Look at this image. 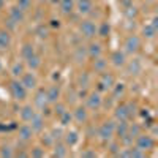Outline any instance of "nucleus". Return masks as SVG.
<instances>
[{
    "mask_svg": "<svg viewBox=\"0 0 158 158\" xmlns=\"http://www.w3.org/2000/svg\"><path fill=\"white\" fill-rule=\"evenodd\" d=\"M38 2H46V0H38Z\"/></svg>",
    "mask_w": 158,
    "mask_h": 158,
    "instance_id": "nucleus-47",
    "label": "nucleus"
},
{
    "mask_svg": "<svg viewBox=\"0 0 158 158\" xmlns=\"http://www.w3.org/2000/svg\"><path fill=\"white\" fill-rule=\"evenodd\" d=\"M73 117H74V120H76L77 123H85V122H87V118H89L87 109H85V108H82V106H77V108L74 109Z\"/></svg>",
    "mask_w": 158,
    "mask_h": 158,
    "instance_id": "nucleus-16",
    "label": "nucleus"
},
{
    "mask_svg": "<svg viewBox=\"0 0 158 158\" xmlns=\"http://www.w3.org/2000/svg\"><path fill=\"white\" fill-rule=\"evenodd\" d=\"M10 18L19 24V22L24 21V11H22L19 6H13V8L10 10Z\"/></svg>",
    "mask_w": 158,
    "mask_h": 158,
    "instance_id": "nucleus-22",
    "label": "nucleus"
},
{
    "mask_svg": "<svg viewBox=\"0 0 158 158\" xmlns=\"http://www.w3.org/2000/svg\"><path fill=\"white\" fill-rule=\"evenodd\" d=\"M115 84V79L111 73H101V79L98 82V92H108L112 89V85Z\"/></svg>",
    "mask_w": 158,
    "mask_h": 158,
    "instance_id": "nucleus-7",
    "label": "nucleus"
},
{
    "mask_svg": "<svg viewBox=\"0 0 158 158\" xmlns=\"http://www.w3.org/2000/svg\"><path fill=\"white\" fill-rule=\"evenodd\" d=\"M59 97H60V89H59V85H51V87L46 90L48 103H57Z\"/></svg>",
    "mask_w": 158,
    "mask_h": 158,
    "instance_id": "nucleus-15",
    "label": "nucleus"
},
{
    "mask_svg": "<svg viewBox=\"0 0 158 158\" xmlns=\"http://www.w3.org/2000/svg\"><path fill=\"white\" fill-rule=\"evenodd\" d=\"M60 6L65 15H70L73 11V0H60Z\"/></svg>",
    "mask_w": 158,
    "mask_h": 158,
    "instance_id": "nucleus-29",
    "label": "nucleus"
},
{
    "mask_svg": "<svg viewBox=\"0 0 158 158\" xmlns=\"http://www.w3.org/2000/svg\"><path fill=\"white\" fill-rule=\"evenodd\" d=\"M111 62L115 68H122L125 67V63H127V59H125V52L122 51H114L112 52V56H111Z\"/></svg>",
    "mask_w": 158,
    "mask_h": 158,
    "instance_id": "nucleus-12",
    "label": "nucleus"
},
{
    "mask_svg": "<svg viewBox=\"0 0 158 158\" xmlns=\"http://www.w3.org/2000/svg\"><path fill=\"white\" fill-rule=\"evenodd\" d=\"M125 13H127L128 18H135L136 16V8L135 6H127V11Z\"/></svg>",
    "mask_w": 158,
    "mask_h": 158,
    "instance_id": "nucleus-41",
    "label": "nucleus"
},
{
    "mask_svg": "<svg viewBox=\"0 0 158 158\" xmlns=\"http://www.w3.org/2000/svg\"><path fill=\"white\" fill-rule=\"evenodd\" d=\"M21 54H22L24 59H27V57H30L32 54H35V49H33L32 44H24V48H22V51H21Z\"/></svg>",
    "mask_w": 158,
    "mask_h": 158,
    "instance_id": "nucleus-34",
    "label": "nucleus"
},
{
    "mask_svg": "<svg viewBox=\"0 0 158 158\" xmlns=\"http://www.w3.org/2000/svg\"><path fill=\"white\" fill-rule=\"evenodd\" d=\"M63 112H65V104H60V103H59L57 106H56V114L60 115V114H63Z\"/></svg>",
    "mask_w": 158,
    "mask_h": 158,
    "instance_id": "nucleus-42",
    "label": "nucleus"
},
{
    "mask_svg": "<svg viewBox=\"0 0 158 158\" xmlns=\"http://www.w3.org/2000/svg\"><path fill=\"white\" fill-rule=\"evenodd\" d=\"M30 128L33 130V133H40V131H43L44 128V118L41 114H36L30 118Z\"/></svg>",
    "mask_w": 158,
    "mask_h": 158,
    "instance_id": "nucleus-10",
    "label": "nucleus"
},
{
    "mask_svg": "<svg viewBox=\"0 0 158 158\" xmlns=\"http://www.w3.org/2000/svg\"><path fill=\"white\" fill-rule=\"evenodd\" d=\"M125 65H127V73L131 74V76H136V74H139L142 71V63H141L139 59H133V60H130Z\"/></svg>",
    "mask_w": 158,
    "mask_h": 158,
    "instance_id": "nucleus-11",
    "label": "nucleus"
},
{
    "mask_svg": "<svg viewBox=\"0 0 158 158\" xmlns=\"http://www.w3.org/2000/svg\"><path fill=\"white\" fill-rule=\"evenodd\" d=\"M10 90H11L13 98L18 100V101H24L25 98H27V89H25L22 85V82H19V81H11Z\"/></svg>",
    "mask_w": 158,
    "mask_h": 158,
    "instance_id": "nucleus-2",
    "label": "nucleus"
},
{
    "mask_svg": "<svg viewBox=\"0 0 158 158\" xmlns=\"http://www.w3.org/2000/svg\"><path fill=\"white\" fill-rule=\"evenodd\" d=\"M19 114H21V118L24 122H30V118L35 115V109L32 104H25V106H22L19 109Z\"/></svg>",
    "mask_w": 158,
    "mask_h": 158,
    "instance_id": "nucleus-14",
    "label": "nucleus"
},
{
    "mask_svg": "<svg viewBox=\"0 0 158 158\" xmlns=\"http://www.w3.org/2000/svg\"><path fill=\"white\" fill-rule=\"evenodd\" d=\"M77 84H79V87H82V89L89 87V84H90V76H89V73H81V74H79Z\"/></svg>",
    "mask_w": 158,
    "mask_h": 158,
    "instance_id": "nucleus-28",
    "label": "nucleus"
},
{
    "mask_svg": "<svg viewBox=\"0 0 158 158\" xmlns=\"http://www.w3.org/2000/svg\"><path fill=\"white\" fill-rule=\"evenodd\" d=\"M135 141H136V147L138 149H141L142 152H146V150H150V149H153V146H155V141H153V138L152 136H149V135H139V136H136L135 138Z\"/></svg>",
    "mask_w": 158,
    "mask_h": 158,
    "instance_id": "nucleus-3",
    "label": "nucleus"
},
{
    "mask_svg": "<svg viewBox=\"0 0 158 158\" xmlns=\"http://www.w3.org/2000/svg\"><path fill=\"white\" fill-rule=\"evenodd\" d=\"M141 135V127L138 125V123H133L131 127H128V136L131 138V139H135L136 136H139Z\"/></svg>",
    "mask_w": 158,
    "mask_h": 158,
    "instance_id": "nucleus-30",
    "label": "nucleus"
},
{
    "mask_svg": "<svg viewBox=\"0 0 158 158\" xmlns=\"http://www.w3.org/2000/svg\"><path fill=\"white\" fill-rule=\"evenodd\" d=\"M87 54H89V57H92V59L100 57V56H101V46H100L98 43H90V46L87 48Z\"/></svg>",
    "mask_w": 158,
    "mask_h": 158,
    "instance_id": "nucleus-23",
    "label": "nucleus"
},
{
    "mask_svg": "<svg viewBox=\"0 0 158 158\" xmlns=\"http://www.w3.org/2000/svg\"><path fill=\"white\" fill-rule=\"evenodd\" d=\"M101 104H103V98L100 95V92H92V94L87 95L85 98V106L92 111H97L101 108Z\"/></svg>",
    "mask_w": 158,
    "mask_h": 158,
    "instance_id": "nucleus-5",
    "label": "nucleus"
},
{
    "mask_svg": "<svg viewBox=\"0 0 158 158\" xmlns=\"http://www.w3.org/2000/svg\"><path fill=\"white\" fill-rule=\"evenodd\" d=\"M68 152H67V144H63V142H59L57 146H56V150H54V155L56 156H65Z\"/></svg>",
    "mask_w": 158,
    "mask_h": 158,
    "instance_id": "nucleus-31",
    "label": "nucleus"
},
{
    "mask_svg": "<svg viewBox=\"0 0 158 158\" xmlns=\"http://www.w3.org/2000/svg\"><path fill=\"white\" fill-rule=\"evenodd\" d=\"M97 32H98L100 36H108V33H109V25H108L106 22H103V24H101V27H100Z\"/></svg>",
    "mask_w": 158,
    "mask_h": 158,
    "instance_id": "nucleus-37",
    "label": "nucleus"
},
{
    "mask_svg": "<svg viewBox=\"0 0 158 158\" xmlns=\"http://www.w3.org/2000/svg\"><path fill=\"white\" fill-rule=\"evenodd\" d=\"M114 135H115V123L114 122H104L98 128V136L103 141H109Z\"/></svg>",
    "mask_w": 158,
    "mask_h": 158,
    "instance_id": "nucleus-4",
    "label": "nucleus"
},
{
    "mask_svg": "<svg viewBox=\"0 0 158 158\" xmlns=\"http://www.w3.org/2000/svg\"><path fill=\"white\" fill-rule=\"evenodd\" d=\"M59 117H60V122H62V125H68V123L71 122V118H73V115H71L68 111H65V112H63V114H60Z\"/></svg>",
    "mask_w": 158,
    "mask_h": 158,
    "instance_id": "nucleus-35",
    "label": "nucleus"
},
{
    "mask_svg": "<svg viewBox=\"0 0 158 158\" xmlns=\"http://www.w3.org/2000/svg\"><path fill=\"white\" fill-rule=\"evenodd\" d=\"M82 156H97V153L95 152H84Z\"/></svg>",
    "mask_w": 158,
    "mask_h": 158,
    "instance_id": "nucleus-43",
    "label": "nucleus"
},
{
    "mask_svg": "<svg viewBox=\"0 0 158 158\" xmlns=\"http://www.w3.org/2000/svg\"><path fill=\"white\" fill-rule=\"evenodd\" d=\"M25 62H27V65H29L32 70H38L40 65H41V57H40L38 54H32L30 57L25 59Z\"/></svg>",
    "mask_w": 158,
    "mask_h": 158,
    "instance_id": "nucleus-24",
    "label": "nucleus"
},
{
    "mask_svg": "<svg viewBox=\"0 0 158 158\" xmlns=\"http://www.w3.org/2000/svg\"><path fill=\"white\" fill-rule=\"evenodd\" d=\"M21 77H22V79H21L22 85L27 89V90H35V89H36L38 79H36V76H35L33 73H24Z\"/></svg>",
    "mask_w": 158,
    "mask_h": 158,
    "instance_id": "nucleus-8",
    "label": "nucleus"
},
{
    "mask_svg": "<svg viewBox=\"0 0 158 158\" xmlns=\"http://www.w3.org/2000/svg\"><path fill=\"white\" fill-rule=\"evenodd\" d=\"M32 135H33V130L30 128V125H22L19 128V139L24 141V142H27L32 139Z\"/></svg>",
    "mask_w": 158,
    "mask_h": 158,
    "instance_id": "nucleus-19",
    "label": "nucleus"
},
{
    "mask_svg": "<svg viewBox=\"0 0 158 158\" xmlns=\"http://www.w3.org/2000/svg\"><path fill=\"white\" fill-rule=\"evenodd\" d=\"M0 155H2V156H13V150H11V147H8V146L2 147V150H0Z\"/></svg>",
    "mask_w": 158,
    "mask_h": 158,
    "instance_id": "nucleus-39",
    "label": "nucleus"
},
{
    "mask_svg": "<svg viewBox=\"0 0 158 158\" xmlns=\"http://www.w3.org/2000/svg\"><path fill=\"white\" fill-rule=\"evenodd\" d=\"M76 5H77V11L81 13V15H89L92 11V8H94L90 0H77Z\"/></svg>",
    "mask_w": 158,
    "mask_h": 158,
    "instance_id": "nucleus-20",
    "label": "nucleus"
},
{
    "mask_svg": "<svg viewBox=\"0 0 158 158\" xmlns=\"http://www.w3.org/2000/svg\"><path fill=\"white\" fill-rule=\"evenodd\" d=\"M123 48H125L127 54H135V52H138L139 48H141V40H139L136 35H130V36L125 40Z\"/></svg>",
    "mask_w": 158,
    "mask_h": 158,
    "instance_id": "nucleus-6",
    "label": "nucleus"
},
{
    "mask_svg": "<svg viewBox=\"0 0 158 158\" xmlns=\"http://www.w3.org/2000/svg\"><path fill=\"white\" fill-rule=\"evenodd\" d=\"M77 141H79V135L76 131H68L65 135V144L67 146H74V144H77Z\"/></svg>",
    "mask_w": 158,
    "mask_h": 158,
    "instance_id": "nucleus-25",
    "label": "nucleus"
},
{
    "mask_svg": "<svg viewBox=\"0 0 158 158\" xmlns=\"http://www.w3.org/2000/svg\"><path fill=\"white\" fill-rule=\"evenodd\" d=\"M104 104H106L108 108H111V106H112V98H111V100H106V103H104Z\"/></svg>",
    "mask_w": 158,
    "mask_h": 158,
    "instance_id": "nucleus-45",
    "label": "nucleus"
},
{
    "mask_svg": "<svg viewBox=\"0 0 158 158\" xmlns=\"http://www.w3.org/2000/svg\"><path fill=\"white\" fill-rule=\"evenodd\" d=\"M106 67H108V62L104 60V59H101V57H97L95 59V62H94V70L95 71L103 73L104 70H106Z\"/></svg>",
    "mask_w": 158,
    "mask_h": 158,
    "instance_id": "nucleus-26",
    "label": "nucleus"
},
{
    "mask_svg": "<svg viewBox=\"0 0 158 158\" xmlns=\"http://www.w3.org/2000/svg\"><path fill=\"white\" fill-rule=\"evenodd\" d=\"M11 46V35L8 30H0V49L6 51Z\"/></svg>",
    "mask_w": 158,
    "mask_h": 158,
    "instance_id": "nucleus-18",
    "label": "nucleus"
},
{
    "mask_svg": "<svg viewBox=\"0 0 158 158\" xmlns=\"http://www.w3.org/2000/svg\"><path fill=\"white\" fill-rule=\"evenodd\" d=\"M18 6H19L22 11H27V10L32 6V0H18Z\"/></svg>",
    "mask_w": 158,
    "mask_h": 158,
    "instance_id": "nucleus-36",
    "label": "nucleus"
},
{
    "mask_svg": "<svg viewBox=\"0 0 158 158\" xmlns=\"http://www.w3.org/2000/svg\"><path fill=\"white\" fill-rule=\"evenodd\" d=\"M11 74L15 76V77H21L24 74V65L16 62V63H13V67H11Z\"/></svg>",
    "mask_w": 158,
    "mask_h": 158,
    "instance_id": "nucleus-27",
    "label": "nucleus"
},
{
    "mask_svg": "<svg viewBox=\"0 0 158 158\" xmlns=\"http://www.w3.org/2000/svg\"><path fill=\"white\" fill-rule=\"evenodd\" d=\"M81 33H82V36H85V38H94L95 33H97L95 24L92 22V21H84V22L81 24Z\"/></svg>",
    "mask_w": 158,
    "mask_h": 158,
    "instance_id": "nucleus-9",
    "label": "nucleus"
},
{
    "mask_svg": "<svg viewBox=\"0 0 158 158\" xmlns=\"http://www.w3.org/2000/svg\"><path fill=\"white\" fill-rule=\"evenodd\" d=\"M128 120H118V125H115V133L118 136V139H122L123 136L128 135Z\"/></svg>",
    "mask_w": 158,
    "mask_h": 158,
    "instance_id": "nucleus-21",
    "label": "nucleus"
},
{
    "mask_svg": "<svg viewBox=\"0 0 158 158\" xmlns=\"http://www.w3.org/2000/svg\"><path fill=\"white\" fill-rule=\"evenodd\" d=\"M142 33H144L146 38H153L155 33H156V27H155V25H146L144 30H142Z\"/></svg>",
    "mask_w": 158,
    "mask_h": 158,
    "instance_id": "nucleus-33",
    "label": "nucleus"
},
{
    "mask_svg": "<svg viewBox=\"0 0 158 158\" xmlns=\"http://www.w3.org/2000/svg\"><path fill=\"white\" fill-rule=\"evenodd\" d=\"M41 141H43L44 146H51V144L54 142V136H52V135H44V136L41 138Z\"/></svg>",
    "mask_w": 158,
    "mask_h": 158,
    "instance_id": "nucleus-38",
    "label": "nucleus"
},
{
    "mask_svg": "<svg viewBox=\"0 0 158 158\" xmlns=\"http://www.w3.org/2000/svg\"><path fill=\"white\" fill-rule=\"evenodd\" d=\"M112 98H118L120 95H123V92H125V85L123 84H114L112 85Z\"/></svg>",
    "mask_w": 158,
    "mask_h": 158,
    "instance_id": "nucleus-32",
    "label": "nucleus"
},
{
    "mask_svg": "<svg viewBox=\"0 0 158 158\" xmlns=\"http://www.w3.org/2000/svg\"><path fill=\"white\" fill-rule=\"evenodd\" d=\"M38 32H40V36H41V38H44V36H46V33H48V32H46V30H44L43 27H41V29H40Z\"/></svg>",
    "mask_w": 158,
    "mask_h": 158,
    "instance_id": "nucleus-44",
    "label": "nucleus"
},
{
    "mask_svg": "<svg viewBox=\"0 0 158 158\" xmlns=\"http://www.w3.org/2000/svg\"><path fill=\"white\" fill-rule=\"evenodd\" d=\"M32 156H44V150L41 147H35L32 150Z\"/></svg>",
    "mask_w": 158,
    "mask_h": 158,
    "instance_id": "nucleus-40",
    "label": "nucleus"
},
{
    "mask_svg": "<svg viewBox=\"0 0 158 158\" xmlns=\"http://www.w3.org/2000/svg\"><path fill=\"white\" fill-rule=\"evenodd\" d=\"M87 57H89V54H87V48H85V46H76V48H74V51H73V59H74L76 63H82Z\"/></svg>",
    "mask_w": 158,
    "mask_h": 158,
    "instance_id": "nucleus-13",
    "label": "nucleus"
},
{
    "mask_svg": "<svg viewBox=\"0 0 158 158\" xmlns=\"http://www.w3.org/2000/svg\"><path fill=\"white\" fill-rule=\"evenodd\" d=\"M33 103H35V106H38L40 109H44L46 103H48V98H46V92H44V90H38L36 94H35Z\"/></svg>",
    "mask_w": 158,
    "mask_h": 158,
    "instance_id": "nucleus-17",
    "label": "nucleus"
},
{
    "mask_svg": "<svg viewBox=\"0 0 158 158\" xmlns=\"http://www.w3.org/2000/svg\"><path fill=\"white\" fill-rule=\"evenodd\" d=\"M2 68H3V67H2V62H0V71H2Z\"/></svg>",
    "mask_w": 158,
    "mask_h": 158,
    "instance_id": "nucleus-46",
    "label": "nucleus"
},
{
    "mask_svg": "<svg viewBox=\"0 0 158 158\" xmlns=\"http://www.w3.org/2000/svg\"><path fill=\"white\" fill-rule=\"evenodd\" d=\"M133 109H135V104L131 103H125V104H120V106H117L115 111H114V115L117 120H128V118L133 117Z\"/></svg>",
    "mask_w": 158,
    "mask_h": 158,
    "instance_id": "nucleus-1",
    "label": "nucleus"
}]
</instances>
